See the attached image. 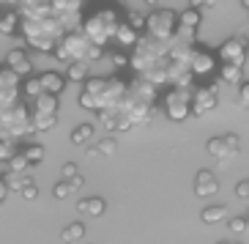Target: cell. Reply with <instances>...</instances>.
Returning a JSON list of instances; mask_svg holds the SVG:
<instances>
[{
  "label": "cell",
  "instance_id": "1",
  "mask_svg": "<svg viewBox=\"0 0 249 244\" xmlns=\"http://www.w3.org/2000/svg\"><path fill=\"white\" fill-rule=\"evenodd\" d=\"M126 91H129V82H124L121 77H90L82 82L80 107L93 113L121 107V102L126 99Z\"/></svg>",
  "mask_w": 249,
  "mask_h": 244
},
{
  "label": "cell",
  "instance_id": "45",
  "mask_svg": "<svg viewBox=\"0 0 249 244\" xmlns=\"http://www.w3.org/2000/svg\"><path fill=\"white\" fill-rule=\"evenodd\" d=\"M216 244H233V242H216Z\"/></svg>",
  "mask_w": 249,
  "mask_h": 244
},
{
  "label": "cell",
  "instance_id": "17",
  "mask_svg": "<svg viewBox=\"0 0 249 244\" xmlns=\"http://www.w3.org/2000/svg\"><path fill=\"white\" fill-rule=\"evenodd\" d=\"M140 36H142V33H140V30L134 28L129 19H124V22H121V28H118V33H115V44L124 47V50H132V47L140 41Z\"/></svg>",
  "mask_w": 249,
  "mask_h": 244
},
{
  "label": "cell",
  "instance_id": "33",
  "mask_svg": "<svg viewBox=\"0 0 249 244\" xmlns=\"http://www.w3.org/2000/svg\"><path fill=\"white\" fill-rule=\"evenodd\" d=\"M96 148H99V156H112L118 151V143H115V137H102L96 143Z\"/></svg>",
  "mask_w": 249,
  "mask_h": 244
},
{
  "label": "cell",
  "instance_id": "24",
  "mask_svg": "<svg viewBox=\"0 0 249 244\" xmlns=\"http://www.w3.org/2000/svg\"><path fill=\"white\" fill-rule=\"evenodd\" d=\"M41 94H44L41 80H38V77H25L22 80V99L25 102H33V99H38Z\"/></svg>",
  "mask_w": 249,
  "mask_h": 244
},
{
  "label": "cell",
  "instance_id": "41",
  "mask_svg": "<svg viewBox=\"0 0 249 244\" xmlns=\"http://www.w3.org/2000/svg\"><path fill=\"white\" fill-rule=\"evenodd\" d=\"M8 192H11V189H8V184H6V178L0 176V203H3V200L8 198Z\"/></svg>",
  "mask_w": 249,
  "mask_h": 244
},
{
  "label": "cell",
  "instance_id": "26",
  "mask_svg": "<svg viewBox=\"0 0 249 244\" xmlns=\"http://www.w3.org/2000/svg\"><path fill=\"white\" fill-rule=\"evenodd\" d=\"M33 113V110H30ZM58 124V115H47V113H33V129L36 132H50Z\"/></svg>",
  "mask_w": 249,
  "mask_h": 244
},
{
  "label": "cell",
  "instance_id": "39",
  "mask_svg": "<svg viewBox=\"0 0 249 244\" xmlns=\"http://www.w3.org/2000/svg\"><path fill=\"white\" fill-rule=\"evenodd\" d=\"M74 176H80L77 165H74V162H66V165H63V181H71Z\"/></svg>",
  "mask_w": 249,
  "mask_h": 244
},
{
  "label": "cell",
  "instance_id": "46",
  "mask_svg": "<svg viewBox=\"0 0 249 244\" xmlns=\"http://www.w3.org/2000/svg\"><path fill=\"white\" fill-rule=\"evenodd\" d=\"M247 220H249V211H247Z\"/></svg>",
  "mask_w": 249,
  "mask_h": 244
},
{
  "label": "cell",
  "instance_id": "5",
  "mask_svg": "<svg viewBox=\"0 0 249 244\" xmlns=\"http://www.w3.org/2000/svg\"><path fill=\"white\" fill-rule=\"evenodd\" d=\"M36 132L33 129V113H30V104L25 102H17L14 107L0 113V137L3 140H17L22 143L25 137Z\"/></svg>",
  "mask_w": 249,
  "mask_h": 244
},
{
  "label": "cell",
  "instance_id": "23",
  "mask_svg": "<svg viewBox=\"0 0 249 244\" xmlns=\"http://www.w3.org/2000/svg\"><path fill=\"white\" fill-rule=\"evenodd\" d=\"M66 80H71V82H85V80H90V63H82V60H77V63H69V66H66Z\"/></svg>",
  "mask_w": 249,
  "mask_h": 244
},
{
  "label": "cell",
  "instance_id": "13",
  "mask_svg": "<svg viewBox=\"0 0 249 244\" xmlns=\"http://www.w3.org/2000/svg\"><path fill=\"white\" fill-rule=\"evenodd\" d=\"M192 72H195V77H203V80L219 74V58H216V52L205 50V47H195V52H192Z\"/></svg>",
  "mask_w": 249,
  "mask_h": 244
},
{
  "label": "cell",
  "instance_id": "28",
  "mask_svg": "<svg viewBox=\"0 0 249 244\" xmlns=\"http://www.w3.org/2000/svg\"><path fill=\"white\" fill-rule=\"evenodd\" d=\"M6 184H8V189H14V192H22L25 187L28 184H33V181H30V176L28 173H6Z\"/></svg>",
  "mask_w": 249,
  "mask_h": 244
},
{
  "label": "cell",
  "instance_id": "30",
  "mask_svg": "<svg viewBox=\"0 0 249 244\" xmlns=\"http://www.w3.org/2000/svg\"><path fill=\"white\" fill-rule=\"evenodd\" d=\"M28 168H33V165L28 162V156H25V151L19 148L11 159H8V173H28Z\"/></svg>",
  "mask_w": 249,
  "mask_h": 244
},
{
  "label": "cell",
  "instance_id": "44",
  "mask_svg": "<svg viewBox=\"0 0 249 244\" xmlns=\"http://www.w3.org/2000/svg\"><path fill=\"white\" fill-rule=\"evenodd\" d=\"M145 3H148V6H154V3H156V0H145Z\"/></svg>",
  "mask_w": 249,
  "mask_h": 244
},
{
  "label": "cell",
  "instance_id": "34",
  "mask_svg": "<svg viewBox=\"0 0 249 244\" xmlns=\"http://www.w3.org/2000/svg\"><path fill=\"white\" fill-rule=\"evenodd\" d=\"M71 192H74L71 181H58V184L52 187V195H55V200H66V198H71Z\"/></svg>",
  "mask_w": 249,
  "mask_h": 244
},
{
  "label": "cell",
  "instance_id": "42",
  "mask_svg": "<svg viewBox=\"0 0 249 244\" xmlns=\"http://www.w3.org/2000/svg\"><path fill=\"white\" fill-rule=\"evenodd\" d=\"M82 184H85V178H82V176H74V178H71V187H74V189H80Z\"/></svg>",
  "mask_w": 249,
  "mask_h": 244
},
{
  "label": "cell",
  "instance_id": "25",
  "mask_svg": "<svg viewBox=\"0 0 249 244\" xmlns=\"http://www.w3.org/2000/svg\"><path fill=\"white\" fill-rule=\"evenodd\" d=\"M93 140V124H77L71 129V143L74 146H88Z\"/></svg>",
  "mask_w": 249,
  "mask_h": 244
},
{
  "label": "cell",
  "instance_id": "37",
  "mask_svg": "<svg viewBox=\"0 0 249 244\" xmlns=\"http://www.w3.org/2000/svg\"><path fill=\"white\" fill-rule=\"evenodd\" d=\"M195 8H200V11H205V8H216L222 3V0H189Z\"/></svg>",
  "mask_w": 249,
  "mask_h": 244
},
{
  "label": "cell",
  "instance_id": "18",
  "mask_svg": "<svg viewBox=\"0 0 249 244\" xmlns=\"http://www.w3.org/2000/svg\"><path fill=\"white\" fill-rule=\"evenodd\" d=\"M19 28H22V14L17 8H3V14H0V33L3 36H14Z\"/></svg>",
  "mask_w": 249,
  "mask_h": 244
},
{
  "label": "cell",
  "instance_id": "35",
  "mask_svg": "<svg viewBox=\"0 0 249 244\" xmlns=\"http://www.w3.org/2000/svg\"><path fill=\"white\" fill-rule=\"evenodd\" d=\"M227 225H230V230H233V233H241V230L249 225V220H247V214H244V217H233Z\"/></svg>",
  "mask_w": 249,
  "mask_h": 244
},
{
  "label": "cell",
  "instance_id": "10",
  "mask_svg": "<svg viewBox=\"0 0 249 244\" xmlns=\"http://www.w3.org/2000/svg\"><path fill=\"white\" fill-rule=\"evenodd\" d=\"M22 102V77L8 66H0V113Z\"/></svg>",
  "mask_w": 249,
  "mask_h": 244
},
{
  "label": "cell",
  "instance_id": "16",
  "mask_svg": "<svg viewBox=\"0 0 249 244\" xmlns=\"http://www.w3.org/2000/svg\"><path fill=\"white\" fill-rule=\"evenodd\" d=\"M38 80H41V88H44V94H52V96H60L63 94V88H66V74L60 72H44L38 74Z\"/></svg>",
  "mask_w": 249,
  "mask_h": 244
},
{
  "label": "cell",
  "instance_id": "14",
  "mask_svg": "<svg viewBox=\"0 0 249 244\" xmlns=\"http://www.w3.org/2000/svg\"><path fill=\"white\" fill-rule=\"evenodd\" d=\"M3 66H8V69H11L14 74H19L22 80L33 74V63H30L28 52H25V50H19V47L8 52V55H6V63H3Z\"/></svg>",
  "mask_w": 249,
  "mask_h": 244
},
{
  "label": "cell",
  "instance_id": "9",
  "mask_svg": "<svg viewBox=\"0 0 249 244\" xmlns=\"http://www.w3.org/2000/svg\"><path fill=\"white\" fill-rule=\"evenodd\" d=\"M249 55V38L247 33H235V36L225 38L219 47H216V58L219 63H233V66H244Z\"/></svg>",
  "mask_w": 249,
  "mask_h": 244
},
{
  "label": "cell",
  "instance_id": "43",
  "mask_svg": "<svg viewBox=\"0 0 249 244\" xmlns=\"http://www.w3.org/2000/svg\"><path fill=\"white\" fill-rule=\"evenodd\" d=\"M238 3H241V6H244V8H247V11H249V0H238Z\"/></svg>",
  "mask_w": 249,
  "mask_h": 244
},
{
  "label": "cell",
  "instance_id": "36",
  "mask_svg": "<svg viewBox=\"0 0 249 244\" xmlns=\"http://www.w3.org/2000/svg\"><path fill=\"white\" fill-rule=\"evenodd\" d=\"M238 102H241L244 107H249V80H244L241 85H238Z\"/></svg>",
  "mask_w": 249,
  "mask_h": 244
},
{
  "label": "cell",
  "instance_id": "22",
  "mask_svg": "<svg viewBox=\"0 0 249 244\" xmlns=\"http://www.w3.org/2000/svg\"><path fill=\"white\" fill-rule=\"evenodd\" d=\"M178 25L197 30L200 25H203V11H200V8H195V6H189L186 11H181V14H178Z\"/></svg>",
  "mask_w": 249,
  "mask_h": 244
},
{
  "label": "cell",
  "instance_id": "11",
  "mask_svg": "<svg viewBox=\"0 0 249 244\" xmlns=\"http://www.w3.org/2000/svg\"><path fill=\"white\" fill-rule=\"evenodd\" d=\"M208 154L219 162H233L235 156L241 154V140L238 134H225V137H211L208 140Z\"/></svg>",
  "mask_w": 249,
  "mask_h": 244
},
{
  "label": "cell",
  "instance_id": "38",
  "mask_svg": "<svg viewBox=\"0 0 249 244\" xmlns=\"http://www.w3.org/2000/svg\"><path fill=\"white\" fill-rule=\"evenodd\" d=\"M235 195H238L241 200H247V203H249V178L238 181V187H235Z\"/></svg>",
  "mask_w": 249,
  "mask_h": 244
},
{
  "label": "cell",
  "instance_id": "40",
  "mask_svg": "<svg viewBox=\"0 0 249 244\" xmlns=\"http://www.w3.org/2000/svg\"><path fill=\"white\" fill-rule=\"evenodd\" d=\"M22 198H25V200H36V198H38V187H36V184H28V187L22 189Z\"/></svg>",
  "mask_w": 249,
  "mask_h": 244
},
{
  "label": "cell",
  "instance_id": "27",
  "mask_svg": "<svg viewBox=\"0 0 249 244\" xmlns=\"http://www.w3.org/2000/svg\"><path fill=\"white\" fill-rule=\"evenodd\" d=\"M22 151H25V156H28L30 165H41V162H44V156H47V151H44L41 143H25Z\"/></svg>",
  "mask_w": 249,
  "mask_h": 244
},
{
  "label": "cell",
  "instance_id": "29",
  "mask_svg": "<svg viewBox=\"0 0 249 244\" xmlns=\"http://www.w3.org/2000/svg\"><path fill=\"white\" fill-rule=\"evenodd\" d=\"M82 236H85V225H82V222H71V225H66V228H63V233H60V239H63L66 244L80 242Z\"/></svg>",
  "mask_w": 249,
  "mask_h": 244
},
{
  "label": "cell",
  "instance_id": "20",
  "mask_svg": "<svg viewBox=\"0 0 249 244\" xmlns=\"http://www.w3.org/2000/svg\"><path fill=\"white\" fill-rule=\"evenodd\" d=\"M222 82H227V85H241L244 82V66H233V63H219V74H216Z\"/></svg>",
  "mask_w": 249,
  "mask_h": 244
},
{
  "label": "cell",
  "instance_id": "19",
  "mask_svg": "<svg viewBox=\"0 0 249 244\" xmlns=\"http://www.w3.org/2000/svg\"><path fill=\"white\" fill-rule=\"evenodd\" d=\"M28 104H30L33 113H47V115H58L60 113V102H58V96H52V94H41L38 99H33V102H28Z\"/></svg>",
  "mask_w": 249,
  "mask_h": 244
},
{
  "label": "cell",
  "instance_id": "2",
  "mask_svg": "<svg viewBox=\"0 0 249 244\" xmlns=\"http://www.w3.org/2000/svg\"><path fill=\"white\" fill-rule=\"evenodd\" d=\"M19 30H22L30 50L41 52V55H55L58 44L66 36V28L55 17V11H50L44 17H22V28Z\"/></svg>",
  "mask_w": 249,
  "mask_h": 244
},
{
  "label": "cell",
  "instance_id": "4",
  "mask_svg": "<svg viewBox=\"0 0 249 244\" xmlns=\"http://www.w3.org/2000/svg\"><path fill=\"white\" fill-rule=\"evenodd\" d=\"M121 14H118L115 8H99V11H93V14H88L85 19H82V30L88 33V38L93 41L96 47H107L115 41V33L118 28H121Z\"/></svg>",
  "mask_w": 249,
  "mask_h": 244
},
{
  "label": "cell",
  "instance_id": "3",
  "mask_svg": "<svg viewBox=\"0 0 249 244\" xmlns=\"http://www.w3.org/2000/svg\"><path fill=\"white\" fill-rule=\"evenodd\" d=\"M102 55H104V50L96 47L82 28L69 30L66 36H63V41L58 44V50H55V58L60 63H66V66L69 63H77V60H82V63H96Z\"/></svg>",
  "mask_w": 249,
  "mask_h": 244
},
{
  "label": "cell",
  "instance_id": "7",
  "mask_svg": "<svg viewBox=\"0 0 249 244\" xmlns=\"http://www.w3.org/2000/svg\"><path fill=\"white\" fill-rule=\"evenodd\" d=\"M178 30V11L173 8H154L145 17V36L159 41H173Z\"/></svg>",
  "mask_w": 249,
  "mask_h": 244
},
{
  "label": "cell",
  "instance_id": "6",
  "mask_svg": "<svg viewBox=\"0 0 249 244\" xmlns=\"http://www.w3.org/2000/svg\"><path fill=\"white\" fill-rule=\"evenodd\" d=\"M167 52H170V41H159V38H151L142 33L140 41L129 52V66L137 74H145L154 63H159L161 58H167Z\"/></svg>",
  "mask_w": 249,
  "mask_h": 244
},
{
  "label": "cell",
  "instance_id": "15",
  "mask_svg": "<svg viewBox=\"0 0 249 244\" xmlns=\"http://www.w3.org/2000/svg\"><path fill=\"white\" fill-rule=\"evenodd\" d=\"M195 192L200 195V198H211V195L219 192V181H216V176H213L211 170H200L197 176H195Z\"/></svg>",
  "mask_w": 249,
  "mask_h": 244
},
{
  "label": "cell",
  "instance_id": "12",
  "mask_svg": "<svg viewBox=\"0 0 249 244\" xmlns=\"http://www.w3.org/2000/svg\"><path fill=\"white\" fill-rule=\"evenodd\" d=\"M216 104H219V96H216V88H213V85L203 82V85H195V88H192V115H195V118L211 113Z\"/></svg>",
  "mask_w": 249,
  "mask_h": 244
},
{
  "label": "cell",
  "instance_id": "31",
  "mask_svg": "<svg viewBox=\"0 0 249 244\" xmlns=\"http://www.w3.org/2000/svg\"><path fill=\"white\" fill-rule=\"evenodd\" d=\"M203 222H208V225H216V222H222L227 217V208L225 206H208V208H203Z\"/></svg>",
  "mask_w": 249,
  "mask_h": 244
},
{
  "label": "cell",
  "instance_id": "8",
  "mask_svg": "<svg viewBox=\"0 0 249 244\" xmlns=\"http://www.w3.org/2000/svg\"><path fill=\"white\" fill-rule=\"evenodd\" d=\"M164 115L170 121H176V124H183V121L192 115V88H173L167 91V96H164Z\"/></svg>",
  "mask_w": 249,
  "mask_h": 244
},
{
  "label": "cell",
  "instance_id": "21",
  "mask_svg": "<svg viewBox=\"0 0 249 244\" xmlns=\"http://www.w3.org/2000/svg\"><path fill=\"white\" fill-rule=\"evenodd\" d=\"M77 211L85 217H102L104 211H107V203H104L102 198H82L80 203H77Z\"/></svg>",
  "mask_w": 249,
  "mask_h": 244
},
{
  "label": "cell",
  "instance_id": "32",
  "mask_svg": "<svg viewBox=\"0 0 249 244\" xmlns=\"http://www.w3.org/2000/svg\"><path fill=\"white\" fill-rule=\"evenodd\" d=\"M19 148H17V140H3L0 137V165H8V159L17 154Z\"/></svg>",
  "mask_w": 249,
  "mask_h": 244
}]
</instances>
